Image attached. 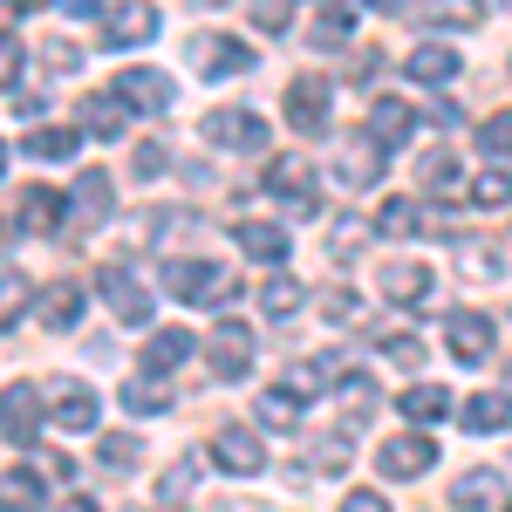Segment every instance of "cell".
<instances>
[{"instance_id": "6da1fadb", "label": "cell", "mask_w": 512, "mask_h": 512, "mask_svg": "<svg viewBox=\"0 0 512 512\" xmlns=\"http://www.w3.org/2000/svg\"><path fill=\"white\" fill-rule=\"evenodd\" d=\"M96 287H103V301H110V315H117L123 328H151V294H144V280L130 274L123 260H110V267L96 274Z\"/></svg>"}, {"instance_id": "7a4b0ae2", "label": "cell", "mask_w": 512, "mask_h": 512, "mask_svg": "<svg viewBox=\"0 0 512 512\" xmlns=\"http://www.w3.org/2000/svg\"><path fill=\"white\" fill-rule=\"evenodd\" d=\"M41 424H48V417H41V390L35 383H7V390H0V437H7V444H35Z\"/></svg>"}, {"instance_id": "3957f363", "label": "cell", "mask_w": 512, "mask_h": 512, "mask_svg": "<svg viewBox=\"0 0 512 512\" xmlns=\"http://www.w3.org/2000/svg\"><path fill=\"white\" fill-rule=\"evenodd\" d=\"M205 355H212V376H219V383H233V376H246V369H253V328L226 315L219 328H212V342H205Z\"/></svg>"}, {"instance_id": "277c9868", "label": "cell", "mask_w": 512, "mask_h": 512, "mask_svg": "<svg viewBox=\"0 0 512 512\" xmlns=\"http://www.w3.org/2000/svg\"><path fill=\"white\" fill-rule=\"evenodd\" d=\"M267 192H274L294 219H315V212H321V205H315V171H308L301 158H274V164H267Z\"/></svg>"}, {"instance_id": "5b68a950", "label": "cell", "mask_w": 512, "mask_h": 512, "mask_svg": "<svg viewBox=\"0 0 512 512\" xmlns=\"http://www.w3.org/2000/svg\"><path fill=\"white\" fill-rule=\"evenodd\" d=\"M76 123L96 137V144H117L123 130H130V103H123L117 89H89V96L76 103Z\"/></svg>"}, {"instance_id": "8992f818", "label": "cell", "mask_w": 512, "mask_h": 512, "mask_svg": "<svg viewBox=\"0 0 512 512\" xmlns=\"http://www.w3.org/2000/svg\"><path fill=\"white\" fill-rule=\"evenodd\" d=\"M328 96H335V89L321 76H294L287 82V123H294L301 137H321V130H328Z\"/></svg>"}, {"instance_id": "52a82bcc", "label": "cell", "mask_w": 512, "mask_h": 512, "mask_svg": "<svg viewBox=\"0 0 512 512\" xmlns=\"http://www.w3.org/2000/svg\"><path fill=\"white\" fill-rule=\"evenodd\" d=\"M144 41H158V7H151V0H123V7H110L103 48H144Z\"/></svg>"}, {"instance_id": "ba28073f", "label": "cell", "mask_w": 512, "mask_h": 512, "mask_svg": "<svg viewBox=\"0 0 512 512\" xmlns=\"http://www.w3.org/2000/svg\"><path fill=\"white\" fill-rule=\"evenodd\" d=\"M444 342H451V355L465 369H478V362H492V321L478 315V308H458V315L444 321Z\"/></svg>"}, {"instance_id": "9c48e42d", "label": "cell", "mask_w": 512, "mask_h": 512, "mask_svg": "<svg viewBox=\"0 0 512 512\" xmlns=\"http://www.w3.org/2000/svg\"><path fill=\"white\" fill-rule=\"evenodd\" d=\"M198 130H205L219 151H260V144H267V123L253 117V110H212Z\"/></svg>"}, {"instance_id": "30bf717a", "label": "cell", "mask_w": 512, "mask_h": 512, "mask_svg": "<svg viewBox=\"0 0 512 512\" xmlns=\"http://www.w3.org/2000/svg\"><path fill=\"white\" fill-rule=\"evenodd\" d=\"M212 458H219V472H233V478L267 472V444H260L253 431H239V424H226V431L212 437Z\"/></svg>"}, {"instance_id": "8fae6325", "label": "cell", "mask_w": 512, "mask_h": 512, "mask_svg": "<svg viewBox=\"0 0 512 512\" xmlns=\"http://www.w3.org/2000/svg\"><path fill=\"white\" fill-rule=\"evenodd\" d=\"M376 465H383V478H396V485H403V478H424L437 465V444L431 437H390V444H383V451H376Z\"/></svg>"}, {"instance_id": "7c38bea8", "label": "cell", "mask_w": 512, "mask_h": 512, "mask_svg": "<svg viewBox=\"0 0 512 512\" xmlns=\"http://www.w3.org/2000/svg\"><path fill=\"white\" fill-rule=\"evenodd\" d=\"M451 506H458V512H492V506H506V472H499V465H472V472L451 485Z\"/></svg>"}, {"instance_id": "4fadbf2b", "label": "cell", "mask_w": 512, "mask_h": 512, "mask_svg": "<svg viewBox=\"0 0 512 512\" xmlns=\"http://www.w3.org/2000/svg\"><path fill=\"white\" fill-rule=\"evenodd\" d=\"M192 69L198 76H239V69H253V48H246V41H226V35H198Z\"/></svg>"}, {"instance_id": "5bb4252c", "label": "cell", "mask_w": 512, "mask_h": 512, "mask_svg": "<svg viewBox=\"0 0 512 512\" xmlns=\"http://www.w3.org/2000/svg\"><path fill=\"white\" fill-rule=\"evenodd\" d=\"M117 96L130 110H151V117H158V110H171V76H164V69H123Z\"/></svg>"}, {"instance_id": "9a60e30c", "label": "cell", "mask_w": 512, "mask_h": 512, "mask_svg": "<svg viewBox=\"0 0 512 512\" xmlns=\"http://www.w3.org/2000/svg\"><path fill=\"white\" fill-rule=\"evenodd\" d=\"M164 294H171V301H198V294H212V287H219V267H212V260H164Z\"/></svg>"}, {"instance_id": "2e32d148", "label": "cell", "mask_w": 512, "mask_h": 512, "mask_svg": "<svg viewBox=\"0 0 512 512\" xmlns=\"http://www.w3.org/2000/svg\"><path fill=\"white\" fill-rule=\"evenodd\" d=\"M48 424L55 431H96V390H82V383H62L55 390V410H48Z\"/></svg>"}, {"instance_id": "e0dca14e", "label": "cell", "mask_w": 512, "mask_h": 512, "mask_svg": "<svg viewBox=\"0 0 512 512\" xmlns=\"http://www.w3.org/2000/svg\"><path fill=\"white\" fill-rule=\"evenodd\" d=\"M458 424L478 437H492V431H506L512 424V390H485V396H465V410H458Z\"/></svg>"}, {"instance_id": "ac0fdd59", "label": "cell", "mask_w": 512, "mask_h": 512, "mask_svg": "<svg viewBox=\"0 0 512 512\" xmlns=\"http://www.w3.org/2000/svg\"><path fill=\"white\" fill-rule=\"evenodd\" d=\"M82 301H89V294H82V280H55V287H41V328H55V335H62V328H76Z\"/></svg>"}, {"instance_id": "d6986e66", "label": "cell", "mask_w": 512, "mask_h": 512, "mask_svg": "<svg viewBox=\"0 0 512 512\" xmlns=\"http://www.w3.org/2000/svg\"><path fill=\"white\" fill-rule=\"evenodd\" d=\"M69 212H76V226H103L110 219V171H82L69 192Z\"/></svg>"}, {"instance_id": "ffe728a7", "label": "cell", "mask_w": 512, "mask_h": 512, "mask_svg": "<svg viewBox=\"0 0 512 512\" xmlns=\"http://www.w3.org/2000/svg\"><path fill=\"white\" fill-rule=\"evenodd\" d=\"M383 294H390L396 308H417V301L431 294V267H424V260H390V267H383Z\"/></svg>"}, {"instance_id": "44dd1931", "label": "cell", "mask_w": 512, "mask_h": 512, "mask_svg": "<svg viewBox=\"0 0 512 512\" xmlns=\"http://www.w3.org/2000/svg\"><path fill=\"white\" fill-rule=\"evenodd\" d=\"M233 239H239V253H253V260H267V267H280V260L294 253V239L280 233V226H260V219H239Z\"/></svg>"}, {"instance_id": "7402d4cb", "label": "cell", "mask_w": 512, "mask_h": 512, "mask_svg": "<svg viewBox=\"0 0 512 512\" xmlns=\"http://www.w3.org/2000/svg\"><path fill=\"white\" fill-rule=\"evenodd\" d=\"M335 178H342L349 192H369V185L383 178V144L369 137V144H355V151H342V158H335Z\"/></svg>"}, {"instance_id": "603a6c76", "label": "cell", "mask_w": 512, "mask_h": 512, "mask_svg": "<svg viewBox=\"0 0 512 512\" xmlns=\"http://www.w3.org/2000/svg\"><path fill=\"white\" fill-rule=\"evenodd\" d=\"M410 130H417V110H410V103H403V96H383V103H376V110H369V137H376V144H383V151H390V144H403V137H410Z\"/></svg>"}, {"instance_id": "cb8c5ba5", "label": "cell", "mask_w": 512, "mask_h": 512, "mask_svg": "<svg viewBox=\"0 0 512 512\" xmlns=\"http://www.w3.org/2000/svg\"><path fill=\"white\" fill-rule=\"evenodd\" d=\"M192 335H185V328H158V335H151V342H144V369H151V376H171V369H178V362H192Z\"/></svg>"}, {"instance_id": "d4e9b609", "label": "cell", "mask_w": 512, "mask_h": 512, "mask_svg": "<svg viewBox=\"0 0 512 512\" xmlns=\"http://www.w3.org/2000/svg\"><path fill=\"white\" fill-rule=\"evenodd\" d=\"M123 410H130V417H158V410H171V376H151V369L130 376V383H123Z\"/></svg>"}, {"instance_id": "484cf974", "label": "cell", "mask_w": 512, "mask_h": 512, "mask_svg": "<svg viewBox=\"0 0 512 512\" xmlns=\"http://www.w3.org/2000/svg\"><path fill=\"white\" fill-rule=\"evenodd\" d=\"M410 82H458V48H444V41H424V48H410Z\"/></svg>"}, {"instance_id": "4316f807", "label": "cell", "mask_w": 512, "mask_h": 512, "mask_svg": "<svg viewBox=\"0 0 512 512\" xmlns=\"http://www.w3.org/2000/svg\"><path fill=\"white\" fill-rule=\"evenodd\" d=\"M62 205H69L62 192H48V185H28L14 212H21V226H28V233H55V226H62Z\"/></svg>"}, {"instance_id": "83f0119b", "label": "cell", "mask_w": 512, "mask_h": 512, "mask_svg": "<svg viewBox=\"0 0 512 512\" xmlns=\"http://www.w3.org/2000/svg\"><path fill=\"white\" fill-rule=\"evenodd\" d=\"M315 48H349L355 41V7H342V0H328V7H321L315 14Z\"/></svg>"}, {"instance_id": "f1b7e54d", "label": "cell", "mask_w": 512, "mask_h": 512, "mask_svg": "<svg viewBox=\"0 0 512 512\" xmlns=\"http://www.w3.org/2000/svg\"><path fill=\"white\" fill-rule=\"evenodd\" d=\"M0 512H41V472H0Z\"/></svg>"}, {"instance_id": "f546056e", "label": "cell", "mask_w": 512, "mask_h": 512, "mask_svg": "<svg viewBox=\"0 0 512 512\" xmlns=\"http://www.w3.org/2000/svg\"><path fill=\"white\" fill-rule=\"evenodd\" d=\"M253 417H260L267 431H294V424H301V390H294V383H287V390H267Z\"/></svg>"}, {"instance_id": "4dcf8cb0", "label": "cell", "mask_w": 512, "mask_h": 512, "mask_svg": "<svg viewBox=\"0 0 512 512\" xmlns=\"http://www.w3.org/2000/svg\"><path fill=\"white\" fill-rule=\"evenodd\" d=\"M431 28H478V14H485V0H424L417 7Z\"/></svg>"}, {"instance_id": "1f68e13d", "label": "cell", "mask_w": 512, "mask_h": 512, "mask_svg": "<svg viewBox=\"0 0 512 512\" xmlns=\"http://www.w3.org/2000/svg\"><path fill=\"white\" fill-rule=\"evenodd\" d=\"M287 383H294L301 396H308V390H328V383L342 390V355H308V362H301V369H294Z\"/></svg>"}, {"instance_id": "d6a6232c", "label": "cell", "mask_w": 512, "mask_h": 512, "mask_svg": "<svg viewBox=\"0 0 512 512\" xmlns=\"http://www.w3.org/2000/svg\"><path fill=\"white\" fill-rule=\"evenodd\" d=\"M499 253H506L499 239H472V246H465V260H458L465 280H499V274H506V260H499Z\"/></svg>"}, {"instance_id": "836d02e7", "label": "cell", "mask_w": 512, "mask_h": 512, "mask_svg": "<svg viewBox=\"0 0 512 512\" xmlns=\"http://www.w3.org/2000/svg\"><path fill=\"white\" fill-rule=\"evenodd\" d=\"M301 301H308L301 280H267V294H260V308H267L274 321H294V315H301Z\"/></svg>"}, {"instance_id": "e575fe53", "label": "cell", "mask_w": 512, "mask_h": 512, "mask_svg": "<svg viewBox=\"0 0 512 512\" xmlns=\"http://www.w3.org/2000/svg\"><path fill=\"white\" fill-rule=\"evenodd\" d=\"M417 171H424V185H431V192H451V198H458V185H465V171H458V158H451V151H424V164H417Z\"/></svg>"}, {"instance_id": "d590c367", "label": "cell", "mask_w": 512, "mask_h": 512, "mask_svg": "<svg viewBox=\"0 0 512 512\" xmlns=\"http://www.w3.org/2000/svg\"><path fill=\"white\" fill-rule=\"evenodd\" d=\"M451 410V396L437 390V383H417V390H403V417H417V424H437Z\"/></svg>"}, {"instance_id": "8d00e7d4", "label": "cell", "mask_w": 512, "mask_h": 512, "mask_svg": "<svg viewBox=\"0 0 512 512\" xmlns=\"http://www.w3.org/2000/svg\"><path fill=\"white\" fill-rule=\"evenodd\" d=\"M21 151L28 158H76V130H28Z\"/></svg>"}, {"instance_id": "74e56055", "label": "cell", "mask_w": 512, "mask_h": 512, "mask_svg": "<svg viewBox=\"0 0 512 512\" xmlns=\"http://www.w3.org/2000/svg\"><path fill=\"white\" fill-rule=\"evenodd\" d=\"M376 349H383V362H396V369H417V362H424V342H417V335H403V328H383V342H376Z\"/></svg>"}, {"instance_id": "f35d334b", "label": "cell", "mask_w": 512, "mask_h": 512, "mask_svg": "<svg viewBox=\"0 0 512 512\" xmlns=\"http://www.w3.org/2000/svg\"><path fill=\"white\" fill-rule=\"evenodd\" d=\"M472 205H485V212L512 205V171H485V178H472Z\"/></svg>"}, {"instance_id": "ab89813d", "label": "cell", "mask_w": 512, "mask_h": 512, "mask_svg": "<svg viewBox=\"0 0 512 512\" xmlns=\"http://www.w3.org/2000/svg\"><path fill=\"white\" fill-rule=\"evenodd\" d=\"M246 14H253L260 35H280V28L294 21V0H246Z\"/></svg>"}, {"instance_id": "60d3db41", "label": "cell", "mask_w": 512, "mask_h": 512, "mask_svg": "<svg viewBox=\"0 0 512 512\" xmlns=\"http://www.w3.org/2000/svg\"><path fill=\"white\" fill-rule=\"evenodd\" d=\"M28 301H35V294H28V280H21V274H0V328H14Z\"/></svg>"}, {"instance_id": "b9f144b4", "label": "cell", "mask_w": 512, "mask_h": 512, "mask_svg": "<svg viewBox=\"0 0 512 512\" xmlns=\"http://www.w3.org/2000/svg\"><path fill=\"white\" fill-rule=\"evenodd\" d=\"M478 144H485L492 158H512V110H499V117L478 123Z\"/></svg>"}, {"instance_id": "7bdbcfd3", "label": "cell", "mask_w": 512, "mask_h": 512, "mask_svg": "<svg viewBox=\"0 0 512 512\" xmlns=\"http://www.w3.org/2000/svg\"><path fill=\"white\" fill-rule=\"evenodd\" d=\"M355 458V444H349V431H335V437H321L315 444V472H342Z\"/></svg>"}, {"instance_id": "ee69618b", "label": "cell", "mask_w": 512, "mask_h": 512, "mask_svg": "<svg viewBox=\"0 0 512 512\" xmlns=\"http://www.w3.org/2000/svg\"><path fill=\"white\" fill-rule=\"evenodd\" d=\"M342 410H355L349 424H362V417L376 410V383H369V376H349V383H342Z\"/></svg>"}, {"instance_id": "f6af8a7d", "label": "cell", "mask_w": 512, "mask_h": 512, "mask_svg": "<svg viewBox=\"0 0 512 512\" xmlns=\"http://www.w3.org/2000/svg\"><path fill=\"white\" fill-rule=\"evenodd\" d=\"M376 226H383V233H417V226H424V212H417V205H403V198H390Z\"/></svg>"}, {"instance_id": "bcb514c9", "label": "cell", "mask_w": 512, "mask_h": 512, "mask_svg": "<svg viewBox=\"0 0 512 512\" xmlns=\"http://www.w3.org/2000/svg\"><path fill=\"white\" fill-rule=\"evenodd\" d=\"M137 458H144V444H137V437H103V465H110V472H123V465H137Z\"/></svg>"}, {"instance_id": "7dc6e473", "label": "cell", "mask_w": 512, "mask_h": 512, "mask_svg": "<svg viewBox=\"0 0 512 512\" xmlns=\"http://www.w3.org/2000/svg\"><path fill=\"white\" fill-rule=\"evenodd\" d=\"M355 308H362L355 287H328V294H321V315H328V321H355Z\"/></svg>"}, {"instance_id": "c3c4849f", "label": "cell", "mask_w": 512, "mask_h": 512, "mask_svg": "<svg viewBox=\"0 0 512 512\" xmlns=\"http://www.w3.org/2000/svg\"><path fill=\"white\" fill-rule=\"evenodd\" d=\"M192 478H198V465H192V458H178V465H171V472H164L158 499H185V492H192Z\"/></svg>"}, {"instance_id": "681fc988", "label": "cell", "mask_w": 512, "mask_h": 512, "mask_svg": "<svg viewBox=\"0 0 512 512\" xmlns=\"http://www.w3.org/2000/svg\"><path fill=\"white\" fill-rule=\"evenodd\" d=\"M41 62H48L55 76H69V69H82V48H69V41H48V48H41Z\"/></svg>"}, {"instance_id": "f907efd6", "label": "cell", "mask_w": 512, "mask_h": 512, "mask_svg": "<svg viewBox=\"0 0 512 512\" xmlns=\"http://www.w3.org/2000/svg\"><path fill=\"white\" fill-rule=\"evenodd\" d=\"M164 164H171V151H164V144H144L130 171H137V178H164Z\"/></svg>"}, {"instance_id": "816d5d0a", "label": "cell", "mask_w": 512, "mask_h": 512, "mask_svg": "<svg viewBox=\"0 0 512 512\" xmlns=\"http://www.w3.org/2000/svg\"><path fill=\"white\" fill-rule=\"evenodd\" d=\"M328 246H335V260H349L355 246H362V226H349V219H342V226L328 233Z\"/></svg>"}, {"instance_id": "f5cc1de1", "label": "cell", "mask_w": 512, "mask_h": 512, "mask_svg": "<svg viewBox=\"0 0 512 512\" xmlns=\"http://www.w3.org/2000/svg\"><path fill=\"white\" fill-rule=\"evenodd\" d=\"M342 512H390V499H383V492H349Z\"/></svg>"}, {"instance_id": "db71d44e", "label": "cell", "mask_w": 512, "mask_h": 512, "mask_svg": "<svg viewBox=\"0 0 512 512\" xmlns=\"http://www.w3.org/2000/svg\"><path fill=\"white\" fill-rule=\"evenodd\" d=\"M14 69H21V48H14V35H0V89L14 82Z\"/></svg>"}, {"instance_id": "11a10c76", "label": "cell", "mask_w": 512, "mask_h": 512, "mask_svg": "<svg viewBox=\"0 0 512 512\" xmlns=\"http://www.w3.org/2000/svg\"><path fill=\"white\" fill-rule=\"evenodd\" d=\"M62 7H69V14H96L103 0H62Z\"/></svg>"}, {"instance_id": "9f6ffc18", "label": "cell", "mask_w": 512, "mask_h": 512, "mask_svg": "<svg viewBox=\"0 0 512 512\" xmlns=\"http://www.w3.org/2000/svg\"><path fill=\"white\" fill-rule=\"evenodd\" d=\"M62 512H103V506H96V499H69Z\"/></svg>"}, {"instance_id": "6f0895ef", "label": "cell", "mask_w": 512, "mask_h": 512, "mask_svg": "<svg viewBox=\"0 0 512 512\" xmlns=\"http://www.w3.org/2000/svg\"><path fill=\"white\" fill-rule=\"evenodd\" d=\"M369 7H376V14H403V0H369Z\"/></svg>"}, {"instance_id": "680465c9", "label": "cell", "mask_w": 512, "mask_h": 512, "mask_svg": "<svg viewBox=\"0 0 512 512\" xmlns=\"http://www.w3.org/2000/svg\"><path fill=\"white\" fill-rule=\"evenodd\" d=\"M7 7H48V0H7Z\"/></svg>"}, {"instance_id": "91938a15", "label": "cell", "mask_w": 512, "mask_h": 512, "mask_svg": "<svg viewBox=\"0 0 512 512\" xmlns=\"http://www.w3.org/2000/svg\"><path fill=\"white\" fill-rule=\"evenodd\" d=\"M0 164H7V151H0Z\"/></svg>"}, {"instance_id": "94428289", "label": "cell", "mask_w": 512, "mask_h": 512, "mask_svg": "<svg viewBox=\"0 0 512 512\" xmlns=\"http://www.w3.org/2000/svg\"><path fill=\"white\" fill-rule=\"evenodd\" d=\"M499 512H512V506H499Z\"/></svg>"}]
</instances>
